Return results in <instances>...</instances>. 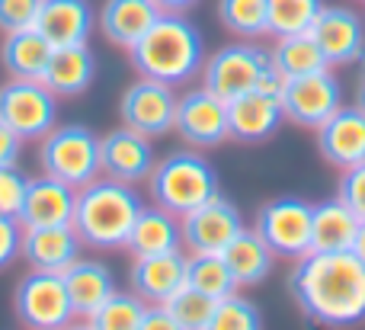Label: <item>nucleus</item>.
Wrapping results in <instances>:
<instances>
[{"label":"nucleus","mask_w":365,"mask_h":330,"mask_svg":"<svg viewBox=\"0 0 365 330\" xmlns=\"http://www.w3.org/2000/svg\"><path fill=\"white\" fill-rule=\"evenodd\" d=\"M218 19L240 38H259L269 32L266 0H218Z\"/></svg>","instance_id":"nucleus-33"},{"label":"nucleus","mask_w":365,"mask_h":330,"mask_svg":"<svg viewBox=\"0 0 365 330\" xmlns=\"http://www.w3.org/2000/svg\"><path fill=\"white\" fill-rule=\"evenodd\" d=\"M311 222H314V205L304 199H272L257 212V231L276 257L302 260L311 254Z\"/></svg>","instance_id":"nucleus-8"},{"label":"nucleus","mask_w":365,"mask_h":330,"mask_svg":"<svg viewBox=\"0 0 365 330\" xmlns=\"http://www.w3.org/2000/svg\"><path fill=\"white\" fill-rule=\"evenodd\" d=\"M317 148H321L324 160L334 164L336 170H349V167L365 160V113L359 106H343L317 128Z\"/></svg>","instance_id":"nucleus-16"},{"label":"nucleus","mask_w":365,"mask_h":330,"mask_svg":"<svg viewBox=\"0 0 365 330\" xmlns=\"http://www.w3.org/2000/svg\"><path fill=\"white\" fill-rule=\"evenodd\" d=\"M16 318L29 330H64L74 321L61 273L32 269L16 286Z\"/></svg>","instance_id":"nucleus-9"},{"label":"nucleus","mask_w":365,"mask_h":330,"mask_svg":"<svg viewBox=\"0 0 365 330\" xmlns=\"http://www.w3.org/2000/svg\"><path fill=\"white\" fill-rule=\"evenodd\" d=\"M356 106H359L362 113H365V81L359 83V100H356Z\"/></svg>","instance_id":"nucleus-45"},{"label":"nucleus","mask_w":365,"mask_h":330,"mask_svg":"<svg viewBox=\"0 0 365 330\" xmlns=\"http://www.w3.org/2000/svg\"><path fill=\"white\" fill-rule=\"evenodd\" d=\"M38 167L45 177L83 190L100 177V138L87 125L51 128L38 145Z\"/></svg>","instance_id":"nucleus-5"},{"label":"nucleus","mask_w":365,"mask_h":330,"mask_svg":"<svg viewBox=\"0 0 365 330\" xmlns=\"http://www.w3.org/2000/svg\"><path fill=\"white\" fill-rule=\"evenodd\" d=\"M55 55L45 36L32 26V29H19V32H6L4 48H0V61H4L6 74L16 81H42L48 61Z\"/></svg>","instance_id":"nucleus-25"},{"label":"nucleus","mask_w":365,"mask_h":330,"mask_svg":"<svg viewBox=\"0 0 365 330\" xmlns=\"http://www.w3.org/2000/svg\"><path fill=\"white\" fill-rule=\"evenodd\" d=\"M154 4L160 6V13H182V10H189L195 0H154Z\"/></svg>","instance_id":"nucleus-43"},{"label":"nucleus","mask_w":365,"mask_h":330,"mask_svg":"<svg viewBox=\"0 0 365 330\" xmlns=\"http://www.w3.org/2000/svg\"><path fill=\"white\" fill-rule=\"evenodd\" d=\"M336 196H340L343 202H346L349 209L365 222V160L356 164V167H349V170H343Z\"/></svg>","instance_id":"nucleus-38"},{"label":"nucleus","mask_w":365,"mask_h":330,"mask_svg":"<svg viewBox=\"0 0 365 330\" xmlns=\"http://www.w3.org/2000/svg\"><path fill=\"white\" fill-rule=\"evenodd\" d=\"M177 103H180V96L173 93L170 83L138 77L122 93L119 113L128 128L148 135V138H158V135H167L177 125Z\"/></svg>","instance_id":"nucleus-11"},{"label":"nucleus","mask_w":365,"mask_h":330,"mask_svg":"<svg viewBox=\"0 0 365 330\" xmlns=\"http://www.w3.org/2000/svg\"><path fill=\"white\" fill-rule=\"evenodd\" d=\"M128 279H132V292L145 305H167L186 286V257L182 250L160 257H138L132 263Z\"/></svg>","instance_id":"nucleus-19"},{"label":"nucleus","mask_w":365,"mask_h":330,"mask_svg":"<svg viewBox=\"0 0 365 330\" xmlns=\"http://www.w3.org/2000/svg\"><path fill=\"white\" fill-rule=\"evenodd\" d=\"M64 289H68L74 318H90L109 295L115 292L113 273L100 260H77L71 269H64Z\"/></svg>","instance_id":"nucleus-26"},{"label":"nucleus","mask_w":365,"mask_h":330,"mask_svg":"<svg viewBox=\"0 0 365 330\" xmlns=\"http://www.w3.org/2000/svg\"><path fill=\"white\" fill-rule=\"evenodd\" d=\"M158 19L160 6L154 0H106L100 10V29L113 45L128 51Z\"/></svg>","instance_id":"nucleus-24"},{"label":"nucleus","mask_w":365,"mask_h":330,"mask_svg":"<svg viewBox=\"0 0 365 330\" xmlns=\"http://www.w3.org/2000/svg\"><path fill=\"white\" fill-rule=\"evenodd\" d=\"M221 257H225V263L237 286H257V282H263L266 276L272 273V257L276 254H272L269 244H266L257 231L244 228L227 244V250Z\"/></svg>","instance_id":"nucleus-28"},{"label":"nucleus","mask_w":365,"mask_h":330,"mask_svg":"<svg viewBox=\"0 0 365 330\" xmlns=\"http://www.w3.org/2000/svg\"><path fill=\"white\" fill-rule=\"evenodd\" d=\"M164 308L170 311V318L177 321L182 330H208L218 301L208 299V295H202V292H195L192 286H182Z\"/></svg>","instance_id":"nucleus-34"},{"label":"nucleus","mask_w":365,"mask_h":330,"mask_svg":"<svg viewBox=\"0 0 365 330\" xmlns=\"http://www.w3.org/2000/svg\"><path fill=\"white\" fill-rule=\"evenodd\" d=\"M125 250L138 260V257H160L182 250V225L177 215H170L160 205H145L135 218L132 231H128Z\"/></svg>","instance_id":"nucleus-22"},{"label":"nucleus","mask_w":365,"mask_h":330,"mask_svg":"<svg viewBox=\"0 0 365 330\" xmlns=\"http://www.w3.org/2000/svg\"><path fill=\"white\" fill-rule=\"evenodd\" d=\"M336 109H343V87H340V81H336L334 68L285 81L282 113L289 122L317 132Z\"/></svg>","instance_id":"nucleus-10"},{"label":"nucleus","mask_w":365,"mask_h":330,"mask_svg":"<svg viewBox=\"0 0 365 330\" xmlns=\"http://www.w3.org/2000/svg\"><path fill=\"white\" fill-rule=\"evenodd\" d=\"M19 254H23V225L19 218L0 215V269L10 267Z\"/></svg>","instance_id":"nucleus-39"},{"label":"nucleus","mask_w":365,"mask_h":330,"mask_svg":"<svg viewBox=\"0 0 365 330\" xmlns=\"http://www.w3.org/2000/svg\"><path fill=\"white\" fill-rule=\"evenodd\" d=\"M77 209V190L55 177H36L29 180L19 225L23 228H58V225H74Z\"/></svg>","instance_id":"nucleus-17"},{"label":"nucleus","mask_w":365,"mask_h":330,"mask_svg":"<svg viewBox=\"0 0 365 330\" xmlns=\"http://www.w3.org/2000/svg\"><path fill=\"white\" fill-rule=\"evenodd\" d=\"M180 138L192 148H218L231 138L227 132V103H221L205 87H195L180 96L177 103V125Z\"/></svg>","instance_id":"nucleus-14"},{"label":"nucleus","mask_w":365,"mask_h":330,"mask_svg":"<svg viewBox=\"0 0 365 330\" xmlns=\"http://www.w3.org/2000/svg\"><path fill=\"white\" fill-rule=\"evenodd\" d=\"M19 151H23V138L6 122H0V167H16Z\"/></svg>","instance_id":"nucleus-40"},{"label":"nucleus","mask_w":365,"mask_h":330,"mask_svg":"<svg viewBox=\"0 0 365 330\" xmlns=\"http://www.w3.org/2000/svg\"><path fill=\"white\" fill-rule=\"evenodd\" d=\"M282 122V100H272L259 90H250L227 103V132L234 141H244V145H259V141L272 138Z\"/></svg>","instance_id":"nucleus-18"},{"label":"nucleus","mask_w":365,"mask_h":330,"mask_svg":"<svg viewBox=\"0 0 365 330\" xmlns=\"http://www.w3.org/2000/svg\"><path fill=\"white\" fill-rule=\"evenodd\" d=\"M324 0H266V13H269V36H302L311 32L324 10Z\"/></svg>","instance_id":"nucleus-31"},{"label":"nucleus","mask_w":365,"mask_h":330,"mask_svg":"<svg viewBox=\"0 0 365 330\" xmlns=\"http://www.w3.org/2000/svg\"><path fill=\"white\" fill-rule=\"evenodd\" d=\"M186 286H192L195 292L208 295L215 301L237 292V282H234L231 269H227L221 254H189L186 257Z\"/></svg>","instance_id":"nucleus-30"},{"label":"nucleus","mask_w":365,"mask_h":330,"mask_svg":"<svg viewBox=\"0 0 365 330\" xmlns=\"http://www.w3.org/2000/svg\"><path fill=\"white\" fill-rule=\"evenodd\" d=\"M23 257L32 269L42 273H64L81 260V237L74 225L58 228H23Z\"/></svg>","instance_id":"nucleus-21"},{"label":"nucleus","mask_w":365,"mask_h":330,"mask_svg":"<svg viewBox=\"0 0 365 330\" xmlns=\"http://www.w3.org/2000/svg\"><path fill=\"white\" fill-rule=\"evenodd\" d=\"M266 68H269V51L259 48V45H225L202 64V87L218 96L221 103H231L237 96L257 90V81Z\"/></svg>","instance_id":"nucleus-6"},{"label":"nucleus","mask_w":365,"mask_h":330,"mask_svg":"<svg viewBox=\"0 0 365 330\" xmlns=\"http://www.w3.org/2000/svg\"><path fill=\"white\" fill-rule=\"evenodd\" d=\"M141 205V196L128 183L109 177H96L83 190H77L74 209V231L81 244L93 250H119L125 247Z\"/></svg>","instance_id":"nucleus-3"},{"label":"nucleus","mask_w":365,"mask_h":330,"mask_svg":"<svg viewBox=\"0 0 365 330\" xmlns=\"http://www.w3.org/2000/svg\"><path fill=\"white\" fill-rule=\"evenodd\" d=\"M93 74H96L93 51L87 45H74V48H55L42 83L55 96H81L93 83Z\"/></svg>","instance_id":"nucleus-27"},{"label":"nucleus","mask_w":365,"mask_h":330,"mask_svg":"<svg viewBox=\"0 0 365 330\" xmlns=\"http://www.w3.org/2000/svg\"><path fill=\"white\" fill-rule=\"evenodd\" d=\"M148 183H151L154 205L167 209L177 218H186L189 212H195L208 199L218 196V173L195 151L167 154L164 160H158Z\"/></svg>","instance_id":"nucleus-4"},{"label":"nucleus","mask_w":365,"mask_h":330,"mask_svg":"<svg viewBox=\"0 0 365 330\" xmlns=\"http://www.w3.org/2000/svg\"><path fill=\"white\" fill-rule=\"evenodd\" d=\"M182 225V247L189 254H225L227 244L244 231V218H240L237 205L231 199H225L218 192L215 199H208L205 205H199L195 212H189L186 218H180Z\"/></svg>","instance_id":"nucleus-12"},{"label":"nucleus","mask_w":365,"mask_h":330,"mask_svg":"<svg viewBox=\"0 0 365 330\" xmlns=\"http://www.w3.org/2000/svg\"><path fill=\"white\" fill-rule=\"evenodd\" d=\"M38 10H42V0H0V29H32L38 19Z\"/></svg>","instance_id":"nucleus-37"},{"label":"nucleus","mask_w":365,"mask_h":330,"mask_svg":"<svg viewBox=\"0 0 365 330\" xmlns=\"http://www.w3.org/2000/svg\"><path fill=\"white\" fill-rule=\"evenodd\" d=\"M128 61L138 77L160 83H186L205 64L202 32L180 13H160V19L128 48Z\"/></svg>","instance_id":"nucleus-2"},{"label":"nucleus","mask_w":365,"mask_h":330,"mask_svg":"<svg viewBox=\"0 0 365 330\" xmlns=\"http://www.w3.org/2000/svg\"><path fill=\"white\" fill-rule=\"evenodd\" d=\"M141 330H182V327L170 318V311H167L164 305H148L145 321H141Z\"/></svg>","instance_id":"nucleus-41"},{"label":"nucleus","mask_w":365,"mask_h":330,"mask_svg":"<svg viewBox=\"0 0 365 330\" xmlns=\"http://www.w3.org/2000/svg\"><path fill=\"white\" fill-rule=\"evenodd\" d=\"M154 167H158V158H154V145L148 135L122 125L100 138V173L103 177L132 186V183H141V180L151 177Z\"/></svg>","instance_id":"nucleus-13"},{"label":"nucleus","mask_w":365,"mask_h":330,"mask_svg":"<svg viewBox=\"0 0 365 330\" xmlns=\"http://www.w3.org/2000/svg\"><path fill=\"white\" fill-rule=\"evenodd\" d=\"M311 36L317 38L330 68H346L365 58V23L349 6H324Z\"/></svg>","instance_id":"nucleus-15"},{"label":"nucleus","mask_w":365,"mask_h":330,"mask_svg":"<svg viewBox=\"0 0 365 330\" xmlns=\"http://www.w3.org/2000/svg\"><path fill=\"white\" fill-rule=\"evenodd\" d=\"M353 257H359V263L365 267V222L359 225V234H356V244H353Z\"/></svg>","instance_id":"nucleus-44"},{"label":"nucleus","mask_w":365,"mask_h":330,"mask_svg":"<svg viewBox=\"0 0 365 330\" xmlns=\"http://www.w3.org/2000/svg\"><path fill=\"white\" fill-rule=\"evenodd\" d=\"M36 29L51 48H74L87 45L93 32V6L87 0H42Z\"/></svg>","instance_id":"nucleus-20"},{"label":"nucleus","mask_w":365,"mask_h":330,"mask_svg":"<svg viewBox=\"0 0 365 330\" xmlns=\"http://www.w3.org/2000/svg\"><path fill=\"white\" fill-rule=\"evenodd\" d=\"M257 90L259 93H266V96H272V100H282V90H285V77L279 74L276 68H272V61H269V68L259 74V81H257Z\"/></svg>","instance_id":"nucleus-42"},{"label":"nucleus","mask_w":365,"mask_h":330,"mask_svg":"<svg viewBox=\"0 0 365 330\" xmlns=\"http://www.w3.org/2000/svg\"><path fill=\"white\" fill-rule=\"evenodd\" d=\"M58 96L42 81H6L0 87V122L13 128L23 141H42L55 128Z\"/></svg>","instance_id":"nucleus-7"},{"label":"nucleus","mask_w":365,"mask_h":330,"mask_svg":"<svg viewBox=\"0 0 365 330\" xmlns=\"http://www.w3.org/2000/svg\"><path fill=\"white\" fill-rule=\"evenodd\" d=\"M298 308L324 327H356L365 321V267L346 254H304L289 276Z\"/></svg>","instance_id":"nucleus-1"},{"label":"nucleus","mask_w":365,"mask_h":330,"mask_svg":"<svg viewBox=\"0 0 365 330\" xmlns=\"http://www.w3.org/2000/svg\"><path fill=\"white\" fill-rule=\"evenodd\" d=\"M362 64H365V58H362Z\"/></svg>","instance_id":"nucleus-47"},{"label":"nucleus","mask_w":365,"mask_h":330,"mask_svg":"<svg viewBox=\"0 0 365 330\" xmlns=\"http://www.w3.org/2000/svg\"><path fill=\"white\" fill-rule=\"evenodd\" d=\"M26 192H29V177L16 167H0V215L19 218Z\"/></svg>","instance_id":"nucleus-36"},{"label":"nucleus","mask_w":365,"mask_h":330,"mask_svg":"<svg viewBox=\"0 0 365 330\" xmlns=\"http://www.w3.org/2000/svg\"><path fill=\"white\" fill-rule=\"evenodd\" d=\"M269 61L285 81L292 77H304V74H317V71H327V58H324L321 45L311 32H302V36H285L276 38L269 51Z\"/></svg>","instance_id":"nucleus-29"},{"label":"nucleus","mask_w":365,"mask_h":330,"mask_svg":"<svg viewBox=\"0 0 365 330\" xmlns=\"http://www.w3.org/2000/svg\"><path fill=\"white\" fill-rule=\"evenodd\" d=\"M145 311L148 305L135 292H113L87 321L93 330H141Z\"/></svg>","instance_id":"nucleus-32"},{"label":"nucleus","mask_w":365,"mask_h":330,"mask_svg":"<svg viewBox=\"0 0 365 330\" xmlns=\"http://www.w3.org/2000/svg\"><path fill=\"white\" fill-rule=\"evenodd\" d=\"M208 330H263V318H259L253 301L240 299V295L234 292L218 301Z\"/></svg>","instance_id":"nucleus-35"},{"label":"nucleus","mask_w":365,"mask_h":330,"mask_svg":"<svg viewBox=\"0 0 365 330\" xmlns=\"http://www.w3.org/2000/svg\"><path fill=\"white\" fill-rule=\"evenodd\" d=\"M362 218L343 202L340 196L314 205V222H311V250L314 254H346L353 250L359 234Z\"/></svg>","instance_id":"nucleus-23"},{"label":"nucleus","mask_w":365,"mask_h":330,"mask_svg":"<svg viewBox=\"0 0 365 330\" xmlns=\"http://www.w3.org/2000/svg\"><path fill=\"white\" fill-rule=\"evenodd\" d=\"M64 330H93V327H90V321H83V324H74V321H71Z\"/></svg>","instance_id":"nucleus-46"}]
</instances>
